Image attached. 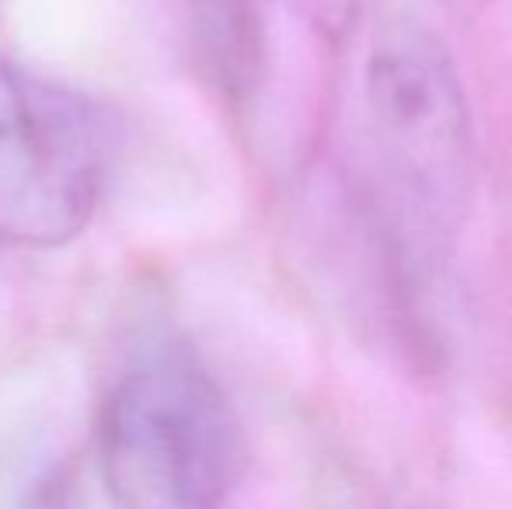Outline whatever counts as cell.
<instances>
[{
    "label": "cell",
    "mask_w": 512,
    "mask_h": 509,
    "mask_svg": "<svg viewBox=\"0 0 512 509\" xmlns=\"http://www.w3.org/2000/svg\"><path fill=\"white\" fill-rule=\"evenodd\" d=\"M366 164L380 234L401 272L450 252L474 178V123L450 49L418 21L373 35L363 70Z\"/></svg>",
    "instance_id": "cell-1"
},
{
    "label": "cell",
    "mask_w": 512,
    "mask_h": 509,
    "mask_svg": "<svg viewBox=\"0 0 512 509\" xmlns=\"http://www.w3.org/2000/svg\"><path fill=\"white\" fill-rule=\"evenodd\" d=\"M112 509H227L241 426L223 387L182 342H161L112 384L98 422Z\"/></svg>",
    "instance_id": "cell-2"
},
{
    "label": "cell",
    "mask_w": 512,
    "mask_h": 509,
    "mask_svg": "<svg viewBox=\"0 0 512 509\" xmlns=\"http://www.w3.org/2000/svg\"><path fill=\"white\" fill-rule=\"evenodd\" d=\"M112 164L105 105L0 56V241H74L98 213Z\"/></svg>",
    "instance_id": "cell-3"
},
{
    "label": "cell",
    "mask_w": 512,
    "mask_h": 509,
    "mask_svg": "<svg viewBox=\"0 0 512 509\" xmlns=\"http://www.w3.org/2000/svg\"><path fill=\"white\" fill-rule=\"evenodd\" d=\"M276 4H283L293 18L321 32L324 39H338L349 28L359 0H276Z\"/></svg>",
    "instance_id": "cell-4"
},
{
    "label": "cell",
    "mask_w": 512,
    "mask_h": 509,
    "mask_svg": "<svg viewBox=\"0 0 512 509\" xmlns=\"http://www.w3.org/2000/svg\"><path fill=\"white\" fill-rule=\"evenodd\" d=\"M35 509H63V496H56V492L49 489L46 496H42L39 503H35Z\"/></svg>",
    "instance_id": "cell-5"
}]
</instances>
